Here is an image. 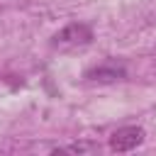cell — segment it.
Instances as JSON below:
<instances>
[{"instance_id":"obj_2","label":"cell","mask_w":156,"mask_h":156,"mask_svg":"<svg viewBox=\"0 0 156 156\" xmlns=\"http://www.w3.org/2000/svg\"><path fill=\"white\" fill-rule=\"evenodd\" d=\"M146 139V132L136 124H129V127H119L117 132H112L110 136V149L115 154H127V151H134L136 146H141Z\"/></svg>"},{"instance_id":"obj_4","label":"cell","mask_w":156,"mask_h":156,"mask_svg":"<svg viewBox=\"0 0 156 156\" xmlns=\"http://www.w3.org/2000/svg\"><path fill=\"white\" fill-rule=\"evenodd\" d=\"M98 151H100V146L93 144V141H76V144H68V146H58L51 154H98Z\"/></svg>"},{"instance_id":"obj_3","label":"cell","mask_w":156,"mask_h":156,"mask_svg":"<svg viewBox=\"0 0 156 156\" xmlns=\"http://www.w3.org/2000/svg\"><path fill=\"white\" fill-rule=\"evenodd\" d=\"M85 80H93V83H117L122 78H127V68L117 61H102L93 68H88L83 73Z\"/></svg>"},{"instance_id":"obj_1","label":"cell","mask_w":156,"mask_h":156,"mask_svg":"<svg viewBox=\"0 0 156 156\" xmlns=\"http://www.w3.org/2000/svg\"><path fill=\"white\" fill-rule=\"evenodd\" d=\"M90 41H93V27L85 22H71L51 37V46L58 51L80 49V46H88Z\"/></svg>"}]
</instances>
